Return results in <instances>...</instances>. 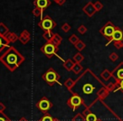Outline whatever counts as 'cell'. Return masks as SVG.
Instances as JSON below:
<instances>
[{
  "label": "cell",
  "mask_w": 123,
  "mask_h": 121,
  "mask_svg": "<svg viewBox=\"0 0 123 121\" xmlns=\"http://www.w3.org/2000/svg\"><path fill=\"white\" fill-rule=\"evenodd\" d=\"M97 84H99V80L90 71L87 70L79 77L70 91L74 95L79 96L86 106H89L102 90V87H98Z\"/></svg>",
  "instance_id": "6da1fadb"
},
{
  "label": "cell",
  "mask_w": 123,
  "mask_h": 121,
  "mask_svg": "<svg viewBox=\"0 0 123 121\" xmlns=\"http://www.w3.org/2000/svg\"><path fill=\"white\" fill-rule=\"evenodd\" d=\"M23 56L14 48H10L1 57V62L11 71H14L23 62Z\"/></svg>",
  "instance_id": "7a4b0ae2"
},
{
  "label": "cell",
  "mask_w": 123,
  "mask_h": 121,
  "mask_svg": "<svg viewBox=\"0 0 123 121\" xmlns=\"http://www.w3.org/2000/svg\"><path fill=\"white\" fill-rule=\"evenodd\" d=\"M115 30H116V26L113 24V23L107 22L99 29V32H100V34L102 35H104L110 41L111 40V38H112V35L114 34Z\"/></svg>",
  "instance_id": "3957f363"
},
{
  "label": "cell",
  "mask_w": 123,
  "mask_h": 121,
  "mask_svg": "<svg viewBox=\"0 0 123 121\" xmlns=\"http://www.w3.org/2000/svg\"><path fill=\"white\" fill-rule=\"evenodd\" d=\"M39 26L43 29L44 30H46V32L50 31L51 29L56 26V23L53 21V19L51 17H49L48 15L45 16L41 20V22L39 23Z\"/></svg>",
  "instance_id": "277c9868"
},
{
  "label": "cell",
  "mask_w": 123,
  "mask_h": 121,
  "mask_svg": "<svg viewBox=\"0 0 123 121\" xmlns=\"http://www.w3.org/2000/svg\"><path fill=\"white\" fill-rule=\"evenodd\" d=\"M43 79H44L46 82H48L49 84H53L54 82L60 83L57 81L58 79H59V76H58V74L56 73L54 70H52V69H50L49 71H47V72L43 75Z\"/></svg>",
  "instance_id": "5b68a950"
},
{
  "label": "cell",
  "mask_w": 123,
  "mask_h": 121,
  "mask_svg": "<svg viewBox=\"0 0 123 121\" xmlns=\"http://www.w3.org/2000/svg\"><path fill=\"white\" fill-rule=\"evenodd\" d=\"M56 47L55 46V45L51 44V43H48V44H46L42 48H41V51L45 53V55L47 56H51L53 55L56 54Z\"/></svg>",
  "instance_id": "8992f818"
},
{
  "label": "cell",
  "mask_w": 123,
  "mask_h": 121,
  "mask_svg": "<svg viewBox=\"0 0 123 121\" xmlns=\"http://www.w3.org/2000/svg\"><path fill=\"white\" fill-rule=\"evenodd\" d=\"M51 104L50 103V101L48 100L47 98H43L42 99H41L37 104V108L40 110L42 111V112H46V111H48L50 109V108H51Z\"/></svg>",
  "instance_id": "52a82bcc"
},
{
  "label": "cell",
  "mask_w": 123,
  "mask_h": 121,
  "mask_svg": "<svg viewBox=\"0 0 123 121\" xmlns=\"http://www.w3.org/2000/svg\"><path fill=\"white\" fill-rule=\"evenodd\" d=\"M123 40V31L121 30L120 28L118 27H116V30H115L114 34L112 35V38H111V40L108 42L107 45H109L111 41H113L114 43H117V42H120Z\"/></svg>",
  "instance_id": "ba28073f"
},
{
  "label": "cell",
  "mask_w": 123,
  "mask_h": 121,
  "mask_svg": "<svg viewBox=\"0 0 123 121\" xmlns=\"http://www.w3.org/2000/svg\"><path fill=\"white\" fill-rule=\"evenodd\" d=\"M82 102H83L82 98H81L79 96L74 95L70 99H69L68 104H69V105L73 108V109H74V110H75L76 108L79 107V106L82 104Z\"/></svg>",
  "instance_id": "9c48e42d"
},
{
  "label": "cell",
  "mask_w": 123,
  "mask_h": 121,
  "mask_svg": "<svg viewBox=\"0 0 123 121\" xmlns=\"http://www.w3.org/2000/svg\"><path fill=\"white\" fill-rule=\"evenodd\" d=\"M83 10H84V12L88 16H89V17L93 16L96 12H97L96 9H95V8H94V4L91 3V2L88 3V4L85 5V7L83 9Z\"/></svg>",
  "instance_id": "30bf717a"
},
{
  "label": "cell",
  "mask_w": 123,
  "mask_h": 121,
  "mask_svg": "<svg viewBox=\"0 0 123 121\" xmlns=\"http://www.w3.org/2000/svg\"><path fill=\"white\" fill-rule=\"evenodd\" d=\"M112 75L114 76L118 81L123 80V62L120 63V65L115 69Z\"/></svg>",
  "instance_id": "8fae6325"
},
{
  "label": "cell",
  "mask_w": 123,
  "mask_h": 121,
  "mask_svg": "<svg viewBox=\"0 0 123 121\" xmlns=\"http://www.w3.org/2000/svg\"><path fill=\"white\" fill-rule=\"evenodd\" d=\"M35 4H36V7L40 8L41 9H44L51 4V2L49 0H36Z\"/></svg>",
  "instance_id": "7c38bea8"
},
{
  "label": "cell",
  "mask_w": 123,
  "mask_h": 121,
  "mask_svg": "<svg viewBox=\"0 0 123 121\" xmlns=\"http://www.w3.org/2000/svg\"><path fill=\"white\" fill-rule=\"evenodd\" d=\"M8 46V40L0 34V52L2 51V50H4V48Z\"/></svg>",
  "instance_id": "4fadbf2b"
},
{
  "label": "cell",
  "mask_w": 123,
  "mask_h": 121,
  "mask_svg": "<svg viewBox=\"0 0 123 121\" xmlns=\"http://www.w3.org/2000/svg\"><path fill=\"white\" fill-rule=\"evenodd\" d=\"M97 117H96L95 114H89L86 116V121H97Z\"/></svg>",
  "instance_id": "5bb4252c"
},
{
  "label": "cell",
  "mask_w": 123,
  "mask_h": 121,
  "mask_svg": "<svg viewBox=\"0 0 123 121\" xmlns=\"http://www.w3.org/2000/svg\"><path fill=\"white\" fill-rule=\"evenodd\" d=\"M111 75H112V74H111L108 70H105L104 72H102V74H101V76H102V77L105 79V80H108V79L111 77Z\"/></svg>",
  "instance_id": "9a60e30c"
},
{
  "label": "cell",
  "mask_w": 123,
  "mask_h": 121,
  "mask_svg": "<svg viewBox=\"0 0 123 121\" xmlns=\"http://www.w3.org/2000/svg\"><path fill=\"white\" fill-rule=\"evenodd\" d=\"M94 8H95L96 11L101 10V9H102V8H103V4H101L100 2H99V1H97V2L94 3Z\"/></svg>",
  "instance_id": "2e32d148"
},
{
  "label": "cell",
  "mask_w": 123,
  "mask_h": 121,
  "mask_svg": "<svg viewBox=\"0 0 123 121\" xmlns=\"http://www.w3.org/2000/svg\"><path fill=\"white\" fill-rule=\"evenodd\" d=\"M33 14H34L36 16L41 15V14H42V9H40V8H38V7H36L34 9V10H33Z\"/></svg>",
  "instance_id": "e0dca14e"
},
{
  "label": "cell",
  "mask_w": 123,
  "mask_h": 121,
  "mask_svg": "<svg viewBox=\"0 0 123 121\" xmlns=\"http://www.w3.org/2000/svg\"><path fill=\"white\" fill-rule=\"evenodd\" d=\"M118 58H119L118 55L115 52H112L111 55H110V59H111V61H112V62H116Z\"/></svg>",
  "instance_id": "ac0fdd59"
},
{
  "label": "cell",
  "mask_w": 123,
  "mask_h": 121,
  "mask_svg": "<svg viewBox=\"0 0 123 121\" xmlns=\"http://www.w3.org/2000/svg\"><path fill=\"white\" fill-rule=\"evenodd\" d=\"M115 46H116L117 49H121V48L123 47V40L120 42H117V43H114Z\"/></svg>",
  "instance_id": "d6986e66"
},
{
  "label": "cell",
  "mask_w": 123,
  "mask_h": 121,
  "mask_svg": "<svg viewBox=\"0 0 123 121\" xmlns=\"http://www.w3.org/2000/svg\"><path fill=\"white\" fill-rule=\"evenodd\" d=\"M41 121H53V119L50 115H46L42 118Z\"/></svg>",
  "instance_id": "ffe728a7"
},
{
  "label": "cell",
  "mask_w": 123,
  "mask_h": 121,
  "mask_svg": "<svg viewBox=\"0 0 123 121\" xmlns=\"http://www.w3.org/2000/svg\"><path fill=\"white\" fill-rule=\"evenodd\" d=\"M87 30V29H86V28L84 27V25H81L80 27L79 28V32H81L82 33V34H84V33H85V31Z\"/></svg>",
  "instance_id": "44dd1931"
},
{
  "label": "cell",
  "mask_w": 123,
  "mask_h": 121,
  "mask_svg": "<svg viewBox=\"0 0 123 121\" xmlns=\"http://www.w3.org/2000/svg\"><path fill=\"white\" fill-rule=\"evenodd\" d=\"M0 121H9V120H8V119L4 115V114L0 113Z\"/></svg>",
  "instance_id": "7402d4cb"
},
{
  "label": "cell",
  "mask_w": 123,
  "mask_h": 121,
  "mask_svg": "<svg viewBox=\"0 0 123 121\" xmlns=\"http://www.w3.org/2000/svg\"><path fill=\"white\" fill-rule=\"evenodd\" d=\"M84 45L83 44L82 42H80V43H79V45H78V47H77V48H78L79 50H80V51H81V50L84 49Z\"/></svg>",
  "instance_id": "603a6c76"
},
{
  "label": "cell",
  "mask_w": 123,
  "mask_h": 121,
  "mask_svg": "<svg viewBox=\"0 0 123 121\" xmlns=\"http://www.w3.org/2000/svg\"><path fill=\"white\" fill-rule=\"evenodd\" d=\"M62 29H63L65 31H68L69 29H70V26H69L68 24H64V25H63V27H62Z\"/></svg>",
  "instance_id": "cb8c5ba5"
},
{
  "label": "cell",
  "mask_w": 123,
  "mask_h": 121,
  "mask_svg": "<svg viewBox=\"0 0 123 121\" xmlns=\"http://www.w3.org/2000/svg\"><path fill=\"white\" fill-rule=\"evenodd\" d=\"M119 85H120L119 89H120V90H121V91H122V92H123V80L120 81V83H119Z\"/></svg>",
  "instance_id": "d4e9b609"
},
{
  "label": "cell",
  "mask_w": 123,
  "mask_h": 121,
  "mask_svg": "<svg viewBox=\"0 0 123 121\" xmlns=\"http://www.w3.org/2000/svg\"><path fill=\"white\" fill-rule=\"evenodd\" d=\"M55 2L56 3H57L58 4H64V2H65V0H55Z\"/></svg>",
  "instance_id": "484cf974"
},
{
  "label": "cell",
  "mask_w": 123,
  "mask_h": 121,
  "mask_svg": "<svg viewBox=\"0 0 123 121\" xmlns=\"http://www.w3.org/2000/svg\"><path fill=\"white\" fill-rule=\"evenodd\" d=\"M20 121H26V120H25V119H21Z\"/></svg>",
  "instance_id": "4316f807"
},
{
  "label": "cell",
  "mask_w": 123,
  "mask_h": 121,
  "mask_svg": "<svg viewBox=\"0 0 123 121\" xmlns=\"http://www.w3.org/2000/svg\"><path fill=\"white\" fill-rule=\"evenodd\" d=\"M97 121H102V120H97Z\"/></svg>",
  "instance_id": "83f0119b"
}]
</instances>
